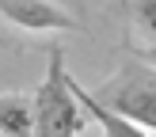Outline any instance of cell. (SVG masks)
<instances>
[{"instance_id":"obj_1","label":"cell","mask_w":156,"mask_h":137,"mask_svg":"<svg viewBox=\"0 0 156 137\" xmlns=\"http://www.w3.org/2000/svg\"><path fill=\"white\" fill-rule=\"evenodd\" d=\"M30 99H34V137H76L84 129V122H88L76 95H73V88H69L61 46L50 50L46 80L38 84V91Z\"/></svg>"},{"instance_id":"obj_2","label":"cell","mask_w":156,"mask_h":137,"mask_svg":"<svg viewBox=\"0 0 156 137\" xmlns=\"http://www.w3.org/2000/svg\"><path fill=\"white\" fill-rule=\"evenodd\" d=\"M99 103L118 111L122 118L137 122L141 129L156 133V57L149 61H129L114 80L99 88Z\"/></svg>"},{"instance_id":"obj_3","label":"cell","mask_w":156,"mask_h":137,"mask_svg":"<svg viewBox=\"0 0 156 137\" xmlns=\"http://www.w3.org/2000/svg\"><path fill=\"white\" fill-rule=\"evenodd\" d=\"M0 15L8 23L34 34H50V30H80V23L53 0H0Z\"/></svg>"},{"instance_id":"obj_4","label":"cell","mask_w":156,"mask_h":137,"mask_svg":"<svg viewBox=\"0 0 156 137\" xmlns=\"http://www.w3.org/2000/svg\"><path fill=\"white\" fill-rule=\"evenodd\" d=\"M69 88H73L76 103L84 107V114L99 122V129H103V137H152L149 129H141L137 122H129V118H122L118 111H111V107H103V103H99V99L91 95L88 88H80V84H76L73 76H69Z\"/></svg>"},{"instance_id":"obj_5","label":"cell","mask_w":156,"mask_h":137,"mask_svg":"<svg viewBox=\"0 0 156 137\" xmlns=\"http://www.w3.org/2000/svg\"><path fill=\"white\" fill-rule=\"evenodd\" d=\"M0 133L4 137H34V99L23 91L0 95Z\"/></svg>"},{"instance_id":"obj_6","label":"cell","mask_w":156,"mask_h":137,"mask_svg":"<svg viewBox=\"0 0 156 137\" xmlns=\"http://www.w3.org/2000/svg\"><path fill=\"white\" fill-rule=\"evenodd\" d=\"M122 4L133 12V19H137V27L145 30V34L156 42V0H122Z\"/></svg>"}]
</instances>
